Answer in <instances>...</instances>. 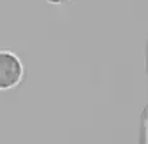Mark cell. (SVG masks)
<instances>
[{
    "mask_svg": "<svg viewBox=\"0 0 148 144\" xmlns=\"http://www.w3.org/2000/svg\"><path fill=\"white\" fill-rule=\"evenodd\" d=\"M24 79V64L17 53L0 49V91L5 92L20 86Z\"/></svg>",
    "mask_w": 148,
    "mask_h": 144,
    "instance_id": "6da1fadb",
    "label": "cell"
},
{
    "mask_svg": "<svg viewBox=\"0 0 148 144\" xmlns=\"http://www.w3.org/2000/svg\"><path fill=\"white\" fill-rule=\"evenodd\" d=\"M48 4H52V5H62V4H67L71 3L72 0H45Z\"/></svg>",
    "mask_w": 148,
    "mask_h": 144,
    "instance_id": "7a4b0ae2",
    "label": "cell"
}]
</instances>
